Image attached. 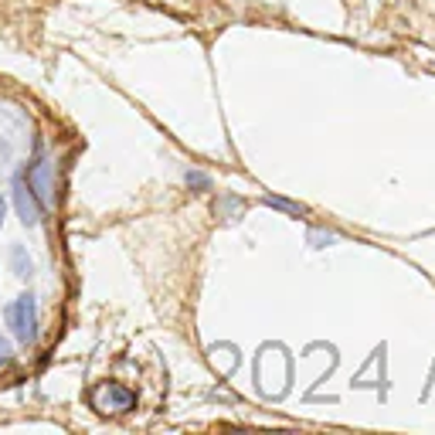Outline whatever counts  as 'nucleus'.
Returning a JSON list of instances; mask_svg holds the SVG:
<instances>
[{
	"mask_svg": "<svg viewBox=\"0 0 435 435\" xmlns=\"http://www.w3.org/2000/svg\"><path fill=\"white\" fill-rule=\"evenodd\" d=\"M7 326L14 330V337L21 343H34V340H38V306H34V296L31 293L17 296L14 303L7 306Z\"/></svg>",
	"mask_w": 435,
	"mask_h": 435,
	"instance_id": "f257e3e1",
	"label": "nucleus"
},
{
	"mask_svg": "<svg viewBox=\"0 0 435 435\" xmlns=\"http://www.w3.org/2000/svg\"><path fill=\"white\" fill-rule=\"evenodd\" d=\"M89 402L102 415H123V412H129L136 404V394L129 388H123V385H116V381H102V385H95L89 391Z\"/></svg>",
	"mask_w": 435,
	"mask_h": 435,
	"instance_id": "f03ea898",
	"label": "nucleus"
},
{
	"mask_svg": "<svg viewBox=\"0 0 435 435\" xmlns=\"http://www.w3.org/2000/svg\"><path fill=\"white\" fill-rule=\"evenodd\" d=\"M14 204H17L21 221H24V228H34V225L41 221V204H38V198H34V190H31V184H28L24 173L14 177Z\"/></svg>",
	"mask_w": 435,
	"mask_h": 435,
	"instance_id": "7ed1b4c3",
	"label": "nucleus"
},
{
	"mask_svg": "<svg viewBox=\"0 0 435 435\" xmlns=\"http://www.w3.org/2000/svg\"><path fill=\"white\" fill-rule=\"evenodd\" d=\"M24 177H28V184H31L34 198L41 201V208H51V204H55V190H51V173H48V160H38V163H31Z\"/></svg>",
	"mask_w": 435,
	"mask_h": 435,
	"instance_id": "20e7f679",
	"label": "nucleus"
},
{
	"mask_svg": "<svg viewBox=\"0 0 435 435\" xmlns=\"http://www.w3.org/2000/svg\"><path fill=\"white\" fill-rule=\"evenodd\" d=\"M11 262H14V276H17V279H28V276H31V259H28V252L21 249V245L11 252Z\"/></svg>",
	"mask_w": 435,
	"mask_h": 435,
	"instance_id": "39448f33",
	"label": "nucleus"
},
{
	"mask_svg": "<svg viewBox=\"0 0 435 435\" xmlns=\"http://www.w3.org/2000/svg\"><path fill=\"white\" fill-rule=\"evenodd\" d=\"M265 204H272V208H282V211H293V215H306V208H299V204L282 201V198H265Z\"/></svg>",
	"mask_w": 435,
	"mask_h": 435,
	"instance_id": "423d86ee",
	"label": "nucleus"
},
{
	"mask_svg": "<svg viewBox=\"0 0 435 435\" xmlns=\"http://www.w3.org/2000/svg\"><path fill=\"white\" fill-rule=\"evenodd\" d=\"M11 358H14V347H11V340H4V337H0V367H7Z\"/></svg>",
	"mask_w": 435,
	"mask_h": 435,
	"instance_id": "0eeeda50",
	"label": "nucleus"
},
{
	"mask_svg": "<svg viewBox=\"0 0 435 435\" xmlns=\"http://www.w3.org/2000/svg\"><path fill=\"white\" fill-rule=\"evenodd\" d=\"M187 184H194V187H211V181H208L204 173H187Z\"/></svg>",
	"mask_w": 435,
	"mask_h": 435,
	"instance_id": "6e6552de",
	"label": "nucleus"
},
{
	"mask_svg": "<svg viewBox=\"0 0 435 435\" xmlns=\"http://www.w3.org/2000/svg\"><path fill=\"white\" fill-rule=\"evenodd\" d=\"M4 218H7V201H4V194H0V228H4Z\"/></svg>",
	"mask_w": 435,
	"mask_h": 435,
	"instance_id": "1a4fd4ad",
	"label": "nucleus"
}]
</instances>
